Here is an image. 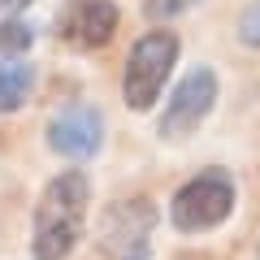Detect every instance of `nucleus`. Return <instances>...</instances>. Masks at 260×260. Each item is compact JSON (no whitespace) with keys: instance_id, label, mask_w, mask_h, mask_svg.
Segmentation results:
<instances>
[{"instance_id":"nucleus-5","label":"nucleus","mask_w":260,"mask_h":260,"mask_svg":"<svg viewBox=\"0 0 260 260\" xmlns=\"http://www.w3.org/2000/svg\"><path fill=\"white\" fill-rule=\"evenodd\" d=\"M117 22L121 13L113 0H65L56 9V39L78 52H91L117 35Z\"/></svg>"},{"instance_id":"nucleus-2","label":"nucleus","mask_w":260,"mask_h":260,"mask_svg":"<svg viewBox=\"0 0 260 260\" xmlns=\"http://www.w3.org/2000/svg\"><path fill=\"white\" fill-rule=\"evenodd\" d=\"M178 35L174 30H148V35L135 39L126 56V70H121V100L126 109L148 113L156 104V95L165 91V78L174 74L178 65Z\"/></svg>"},{"instance_id":"nucleus-10","label":"nucleus","mask_w":260,"mask_h":260,"mask_svg":"<svg viewBox=\"0 0 260 260\" xmlns=\"http://www.w3.org/2000/svg\"><path fill=\"white\" fill-rule=\"evenodd\" d=\"M239 39L247 48H260V0H251L247 9L239 13Z\"/></svg>"},{"instance_id":"nucleus-11","label":"nucleus","mask_w":260,"mask_h":260,"mask_svg":"<svg viewBox=\"0 0 260 260\" xmlns=\"http://www.w3.org/2000/svg\"><path fill=\"white\" fill-rule=\"evenodd\" d=\"M195 0H148V18L152 22H169V18H178V13H186Z\"/></svg>"},{"instance_id":"nucleus-4","label":"nucleus","mask_w":260,"mask_h":260,"mask_svg":"<svg viewBox=\"0 0 260 260\" xmlns=\"http://www.w3.org/2000/svg\"><path fill=\"white\" fill-rule=\"evenodd\" d=\"M213 104H217V74L208 65L186 70L182 83L169 91L165 113H160V121H156L160 139H186V135H195V130L208 121Z\"/></svg>"},{"instance_id":"nucleus-6","label":"nucleus","mask_w":260,"mask_h":260,"mask_svg":"<svg viewBox=\"0 0 260 260\" xmlns=\"http://www.w3.org/2000/svg\"><path fill=\"white\" fill-rule=\"evenodd\" d=\"M100 143H104V117L95 104H70V109H61L48 121V148L70 160L95 156Z\"/></svg>"},{"instance_id":"nucleus-12","label":"nucleus","mask_w":260,"mask_h":260,"mask_svg":"<svg viewBox=\"0 0 260 260\" xmlns=\"http://www.w3.org/2000/svg\"><path fill=\"white\" fill-rule=\"evenodd\" d=\"M26 5H35V0H0V13H18V9H26Z\"/></svg>"},{"instance_id":"nucleus-7","label":"nucleus","mask_w":260,"mask_h":260,"mask_svg":"<svg viewBox=\"0 0 260 260\" xmlns=\"http://www.w3.org/2000/svg\"><path fill=\"white\" fill-rule=\"evenodd\" d=\"M156 225V208L152 200H121L104 213V247L130 256V251H143V239Z\"/></svg>"},{"instance_id":"nucleus-9","label":"nucleus","mask_w":260,"mask_h":260,"mask_svg":"<svg viewBox=\"0 0 260 260\" xmlns=\"http://www.w3.org/2000/svg\"><path fill=\"white\" fill-rule=\"evenodd\" d=\"M30 44H35L30 22H18V18H5V22H0V61H18V56H26Z\"/></svg>"},{"instance_id":"nucleus-1","label":"nucleus","mask_w":260,"mask_h":260,"mask_svg":"<svg viewBox=\"0 0 260 260\" xmlns=\"http://www.w3.org/2000/svg\"><path fill=\"white\" fill-rule=\"evenodd\" d=\"M87 213H91V182L83 169H61L56 178H48L35 204V239H30L35 260L70 256L87 230Z\"/></svg>"},{"instance_id":"nucleus-8","label":"nucleus","mask_w":260,"mask_h":260,"mask_svg":"<svg viewBox=\"0 0 260 260\" xmlns=\"http://www.w3.org/2000/svg\"><path fill=\"white\" fill-rule=\"evenodd\" d=\"M30 91H35V65H30L26 56L0 61V117H5V113H18L22 104L30 100Z\"/></svg>"},{"instance_id":"nucleus-3","label":"nucleus","mask_w":260,"mask_h":260,"mask_svg":"<svg viewBox=\"0 0 260 260\" xmlns=\"http://www.w3.org/2000/svg\"><path fill=\"white\" fill-rule=\"evenodd\" d=\"M234 213V178L225 169H204L182 182L169 200V221L182 234H208Z\"/></svg>"},{"instance_id":"nucleus-13","label":"nucleus","mask_w":260,"mask_h":260,"mask_svg":"<svg viewBox=\"0 0 260 260\" xmlns=\"http://www.w3.org/2000/svg\"><path fill=\"white\" fill-rule=\"evenodd\" d=\"M121 260H148V251H130V256H121Z\"/></svg>"}]
</instances>
